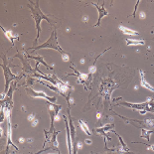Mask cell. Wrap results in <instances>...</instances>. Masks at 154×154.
Here are the masks:
<instances>
[{"mask_svg":"<svg viewBox=\"0 0 154 154\" xmlns=\"http://www.w3.org/2000/svg\"><path fill=\"white\" fill-rule=\"evenodd\" d=\"M50 154H51V153H50Z\"/></svg>","mask_w":154,"mask_h":154,"instance_id":"23","label":"cell"},{"mask_svg":"<svg viewBox=\"0 0 154 154\" xmlns=\"http://www.w3.org/2000/svg\"><path fill=\"white\" fill-rule=\"evenodd\" d=\"M2 69H3V72H4V78H5V82H6V85H5V91H7L8 90V87H9V84L10 82H12L13 80L15 79H18L19 77L15 76L14 74L11 73V70L9 69V67H7L6 63H4L2 65Z\"/></svg>","mask_w":154,"mask_h":154,"instance_id":"4","label":"cell"},{"mask_svg":"<svg viewBox=\"0 0 154 154\" xmlns=\"http://www.w3.org/2000/svg\"><path fill=\"white\" fill-rule=\"evenodd\" d=\"M125 42L127 46H138V45L145 44V42L143 40H130V39H126Z\"/></svg>","mask_w":154,"mask_h":154,"instance_id":"11","label":"cell"},{"mask_svg":"<svg viewBox=\"0 0 154 154\" xmlns=\"http://www.w3.org/2000/svg\"><path fill=\"white\" fill-rule=\"evenodd\" d=\"M140 83H141V86H142L143 88H145L146 90H148V91H153V93H154V88L151 86V85H149V84L146 82L145 77H144V72H143L142 70L140 71Z\"/></svg>","mask_w":154,"mask_h":154,"instance_id":"8","label":"cell"},{"mask_svg":"<svg viewBox=\"0 0 154 154\" xmlns=\"http://www.w3.org/2000/svg\"><path fill=\"white\" fill-rule=\"evenodd\" d=\"M119 30L122 31V33H124L125 35H133V36L139 35V33L137 31L131 30V29H128V28H126V27H123V26H119Z\"/></svg>","mask_w":154,"mask_h":154,"instance_id":"10","label":"cell"},{"mask_svg":"<svg viewBox=\"0 0 154 154\" xmlns=\"http://www.w3.org/2000/svg\"><path fill=\"white\" fill-rule=\"evenodd\" d=\"M79 124H80L81 128L84 130V132L86 133L87 135H88V136H91V132L90 131V129H88V125H87V123L85 122L84 120H82V119L79 120Z\"/></svg>","mask_w":154,"mask_h":154,"instance_id":"12","label":"cell"},{"mask_svg":"<svg viewBox=\"0 0 154 154\" xmlns=\"http://www.w3.org/2000/svg\"><path fill=\"white\" fill-rule=\"evenodd\" d=\"M94 72H96V67H94V66H91V67L90 68V73H91V74H94Z\"/></svg>","mask_w":154,"mask_h":154,"instance_id":"18","label":"cell"},{"mask_svg":"<svg viewBox=\"0 0 154 154\" xmlns=\"http://www.w3.org/2000/svg\"><path fill=\"white\" fill-rule=\"evenodd\" d=\"M144 122H145L146 127H152V126H154V120L151 119H145V120H144Z\"/></svg>","mask_w":154,"mask_h":154,"instance_id":"17","label":"cell"},{"mask_svg":"<svg viewBox=\"0 0 154 154\" xmlns=\"http://www.w3.org/2000/svg\"><path fill=\"white\" fill-rule=\"evenodd\" d=\"M2 31L4 32V34L6 35V37H7L9 40L11 41V43H13V41H14V38H15V36L14 35H12V33L10 31H6V30H4L3 29V27H2Z\"/></svg>","mask_w":154,"mask_h":154,"instance_id":"16","label":"cell"},{"mask_svg":"<svg viewBox=\"0 0 154 154\" xmlns=\"http://www.w3.org/2000/svg\"><path fill=\"white\" fill-rule=\"evenodd\" d=\"M18 141H19V142H21V143H23V142H24V139H23V138H20V139L18 140Z\"/></svg>","mask_w":154,"mask_h":154,"instance_id":"20","label":"cell"},{"mask_svg":"<svg viewBox=\"0 0 154 154\" xmlns=\"http://www.w3.org/2000/svg\"><path fill=\"white\" fill-rule=\"evenodd\" d=\"M113 128H114V124L110 123V124H106V125H104L103 127H100V128H97L96 131L97 133H100V134H103V135L106 136V133L107 131H111V130H113Z\"/></svg>","mask_w":154,"mask_h":154,"instance_id":"9","label":"cell"},{"mask_svg":"<svg viewBox=\"0 0 154 154\" xmlns=\"http://www.w3.org/2000/svg\"><path fill=\"white\" fill-rule=\"evenodd\" d=\"M26 91H27V94L30 96L31 97H35V99H37V97H43V99L47 100L48 101H50V103H54V101L57 100V99L56 97H50L49 96H47L45 93H43V91H34L32 90V88H26Z\"/></svg>","mask_w":154,"mask_h":154,"instance_id":"3","label":"cell"},{"mask_svg":"<svg viewBox=\"0 0 154 154\" xmlns=\"http://www.w3.org/2000/svg\"><path fill=\"white\" fill-rule=\"evenodd\" d=\"M29 58L34 59V60L37 61V63H42L43 65H45V67H47L48 69H50V67H49V65H48L47 63H45V61L43 60V58H41V57H32V56H29Z\"/></svg>","mask_w":154,"mask_h":154,"instance_id":"15","label":"cell"},{"mask_svg":"<svg viewBox=\"0 0 154 154\" xmlns=\"http://www.w3.org/2000/svg\"><path fill=\"white\" fill-rule=\"evenodd\" d=\"M84 18H85V22H87L88 21V17H87V16H85Z\"/></svg>","mask_w":154,"mask_h":154,"instance_id":"22","label":"cell"},{"mask_svg":"<svg viewBox=\"0 0 154 154\" xmlns=\"http://www.w3.org/2000/svg\"><path fill=\"white\" fill-rule=\"evenodd\" d=\"M43 48H48V49H54V50L60 52V54L62 55V57H63V61L67 62L69 61V56L65 53V52L62 50V48L60 47V45H59V42H58V37H57V33H56V31L54 30L52 32V34L50 36V38L48 39L47 41L45 42L44 44H42L40 46H38V47H34V48H31L33 49V50H39V49H43Z\"/></svg>","mask_w":154,"mask_h":154,"instance_id":"1","label":"cell"},{"mask_svg":"<svg viewBox=\"0 0 154 154\" xmlns=\"http://www.w3.org/2000/svg\"><path fill=\"white\" fill-rule=\"evenodd\" d=\"M86 143H87V144H91V140H86Z\"/></svg>","mask_w":154,"mask_h":154,"instance_id":"21","label":"cell"},{"mask_svg":"<svg viewBox=\"0 0 154 154\" xmlns=\"http://www.w3.org/2000/svg\"><path fill=\"white\" fill-rule=\"evenodd\" d=\"M153 133V130H147L145 128H142L141 134H140V138H146L147 140H150V135Z\"/></svg>","mask_w":154,"mask_h":154,"instance_id":"13","label":"cell"},{"mask_svg":"<svg viewBox=\"0 0 154 154\" xmlns=\"http://www.w3.org/2000/svg\"><path fill=\"white\" fill-rule=\"evenodd\" d=\"M117 106H122L129 107V109H133L138 111H147V106H148V101L142 103H120Z\"/></svg>","mask_w":154,"mask_h":154,"instance_id":"5","label":"cell"},{"mask_svg":"<svg viewBox=\"0 0 154 154\" xmlns=\"http://www.w3.org/2000/svg\"><path fill=\"white\" fill-rule=\"evenodd\" d=\"M28 6H29V8H30L32 15H33L34 20L36 22V27H37V38H36V40H35V44H36V43H37V41H38V39H39V36H40V32H41V26H40L41 21L46 20V21H48L49 23H51V20H50V19H48L47 16L44 15L43 13H42V11L40 10V8H39L38 1L35 2L33 4V6H31V5H28Z\"/></svg>","mask_w":154,"mask_h":154,"instance_id":"2","label":"cell"},{"mask_svg":"<svg viewBox=\"0 0 154 154\" xmlns=\"http://www.w3.org/2000/svg\"><path fill=\"white\" fill-rule=\"evenodd\" d=\"M94 6H96L97 11H99V21H97V24H94V27H99V26L100 25V21H101V18L104 17V16H107L109 15V12H107L106 9H104V3H103L101 4V6H99L97 4V3H91Z\"/></svg>","mask_w":154,"mask_h":154,"instance_id":"6","label":"cell"},{"mask_svg":"<svg viewBox=\"0 0 154 154\" xmlns=\"http://www.w3.org/2000/svg\"><path fill=\"white\" fill-rule=\"evenodd\" d=\"M147 111L154 113V100H153L152 97H149V100H148V106H147Z\"/></svg>","mask_w":154,"mask_h":154,"instance_id":"14","label":"cell"},{"mask_svg":"<svg viewBox=\"0 0 154 154\" xmlns=\"http://www.w3.org/2000/svg\"><path fill=\"white\" fill-rule=\"evenodd\" d=\"M37 122H38V121L36 120V119L32 121V126H36V125H37Z\"/></svg>","mask_w":154,"mask_h":154,"instance_id":"19","label":"cell"},{"mask_svg":"<svg viewBox=\"0 0 154 154\" xmlns=\"http://www.w3.org/2000/svg\"><path fill=\"white\" fill-rule=\"evenodd\" d=\"M64 120L65 123H66V134H67V144H68V150H69V154H73L72 151V137H71V133H70V125H69V121L67 120L66 116H64Z\"/></svg>","mask_w":154,"mask_h":154,"instance_id":"7","label":"cell"}]
</instances>
